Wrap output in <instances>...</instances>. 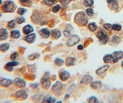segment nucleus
Segmentation results:
<instances>
[{"instance_id": "nucleus-44", "label": "nucleus", "mask_w": 123, "mask_h": 103, "mask_svg": "<svg viewBox=\"0 0 123 103\" xmlns=\"http://www.w3.org/2000/svg\"><path fill=\"white\" fill-rule=\"evenodd\" d=\"M27 79L29 80H34V79L35 78V75H31V74H27V75H25V77Z\"/></svg>"}, {"instance_id": "nucleus-18", "label": "nucleus", "mask_w": 123, "mask_h": 103, "mask_svg": "<svg viewBox=\"0 0 123 103\" xmlns=\"http://www.w3.org/2000/svg\"><path fill=\"white\" fill-rule=\"evenodd\" d=\"M10 37L12 39H15V40H17L19 39L21 37V32L18 30H12L10 32Z\"/></svg>"}, {"instance_id": "nucleus-6", "label": "nucleus", "mask_w": 123, "mask_h": 103, "mask_svg": "<svg viewBox=\"0 0 123 103\" xmlns=\"http://www.w3.org/2000/svg\"><path fill=\"white\" fill-rule=\"evenodd\" d=\"M19 64V62L17 61H11L7 63L4 65V69L6 70L8 72H12L14 70V67L17 66Z\"/></svg>"}, {"instance_id": "nucleus-34", "label": "nucleus", "mask_w": 123, "mask_h": 103, "mask_svg": "<svg viewBox=\"0 0 123 103\" xmlns=\"http://www.w3.org/2000/svg\"><path fill=\"white\" fill-rule=\"evenodd\" d=\"M27 11V9L24 8V7H19L17 10V14L20 16H23L26 13V12Z\"/></svg>"}, {"instance_id": "nucleus-53", "label": "nucleus", "mask_w": 123, "mask_h": 103, "mask_svg": "<svg viewBox=\"0 0 123 103\" xmlns=\"http://www.w3.org/2000/svg\"><path fill=\"white\" fill-rule=\"evenodd\" d=\"M2 16V11H0V17Z\"/></svg>"}, {"instance_id": "nucleus-24", "label": "nucleus", "mask_w": 123, "mask_h": 103, "mask_svg": "<svg viewBox=\"0 0 123 103\" xmlns=\"http://www.w3.org/2000/svg\"><path fill=\"white\" fill-rule=\"evenodd\" d=\"M55 101H56V98L52 97L51 96H49V95L45 96L42 100V103H55Z\"/></svg>"}, {"instance_id": "nucleus-14", "label": "nucleus", "mask_w": 123, "mask_h": 103, "mask_svg": "<svg viewBox=\"0 0 123 103\" xmlns=\"http://www.w3.org/2000/svg\"><path fill=\"white\" fill-rule=\"evenodd\" d=\"M36 39H37V35L34 33L27 35L24 38V40H25L28 43H33L35 42Z\"/></svg>"}, {"instance_id": "nucleus-40", "label": "nucleus", "mask_w": 123, "mask_h": 103, "mask_svg": "<svg viewBox=\"0 0 123 103\" xmlns=\"http://www.w3.org/2000/svg\"><path fill=\"white\" fill-rule=\"evenodd\" d=\"M19 2L24 6H28L31 3V0H19Z\"/></svg>"}, {"instance_id": "nucleus-25", "label": "nucleus", "mask_w": 123, "mask_h": 103, "mask_svg": "<svg viewBox=\"0 0 123 103\" xmlns=\"http://www.w3.org/2000/svg\"><path fill=\"white\" fill-rule=\"evenodd\" d=\"M51 35L55 39H59L62 36V33L59 29H54L51 32Z\"/></svg>"}, {"instance_id": "nucleus-52", "label": "nucleus", "mask_w": 123, "mask_h": 103, "mask_svg": "<svg viewBox=\"0 0 123 103\" xmlns=\"http://www.w3.org/2000/svg\"><path fill=\"white\" fill-rule=\"evenodd\" d=\"M3 4V0H0V5H1Z\"/></svg>"}, {"instance_id": "nucleus-7", "label": "nucleus", "mask_w": 123, "mask_h": 103, "mask_svg": "<svg viewBox=\"0 0 123 103\" xmlns=\"http://www.w3.org/2000/svg\"><path fill=\"white\" fill-rule=\"evenodd\" d=\"M14 85L18 88H24L27 85V82L22 78L17 77L14 80Z\"/></svg>"}, {"instance_id": "nucleus-51", "label": "nucleus", "mask_w": 123, "mask_h": 103, "mask_svg": "<svg viewBox=\"0 0 123 103\" xmlns=\"http://www.w3.org/2000/svg\"><path fill=\"white\" fill-rule=\"evenodd\" d=\"M70 96V95H69V94H67V95H65V99H67V98H68Z\"/></svg>"}, {"instance_id": "nucleus-38", "label": "nucleus", "mask_w": 123, "mask_h": 103, "mask_svg": "<svg viewBox=\"0 0 123 103\" xmlns=\"http://www.w3.org/2000/svg\"><path fill=\"white\" fill-rule=\"evenodd\" d=\"M16 22L18 24H22L23 23H24L25 22V17H17V19H16Z\"/></svg>"}, {"instance_id": "nucleus-45", "label": "nucleus", "mask_w": 123, "mask_h": 103, "mask_svg": "<svg viewBox=\"0 0 123 103\" xmlns=\"http://www.w3.org/2000/svg\"><path fill=\"white\" fill-rule=\"evenodd\" d=\"M91 41H93V40H92V38H87V39L85 41V42H84V46L85 47H87V46L89 45L90 44V43H91Z\"/></svg>"}, {"instance_id": "nucleus-36", "label": "nucleus", "mask_w": 123, "mask_h": 103, "mask_svg": "<svg viewBox=\"0 0 123 103\" xmlns=\"http://www.w3.org/2000/svg\"><path fill=\"white\" fill-rule=\"evenodd\" d=\"M122 28V26L119 24H114L112 25V29L115 31H120L121 30Z\"/></svg>"}, {"instance_id": "nucleus-16", "label": "nucleus", "mask_w": 123, "mask_h": 103, "mask_svg": "<svg viewBox=\"0 0 123 103\" xmlns=\"http://www.w3.org/2000/svg\"><path fill=\"white\" fill-rule=\"evenodd\" d=\"M59 77H60V80L63 82H65L67 80H68L70 77H71V74H70V72H68V71H63L60 73V75H59Z\"/></svg>"}, {"instance_id": "nucleus-15", "label": "nucleus", "mask_w": 123, "mask_h": 103, "mask_svg": "<svg viewBox=\"0 0 123 103\" xmlns=\"http://www.w3.org/2000/svg\"><path fill=\"white\" fill-rule=\"evenodd\" d=\"M39 34L42 38L47 39V38H49V37H50L51 33H50V32L48 30V28H41V29L39 30Z\"/></svg>"}, {"instance_id": "nucleus-50", "label": "nucleus", "mask_w": 123, "mask_h": 103, "mask_svg": "<svg viewBox=\"0 0 123 103\" xmlns=\"http://www.w3.org/2000/svg\"><path fill=\"white\" fill-rule=\"evenodd\" d=\"M84 46L83 45H78V50H83V49H84Z\"/></svg>"}, {"instance_id": "nucleus-39", "label": "nucleus", "mask_w": 123, "mask_h": 103, "mask_svg": "<svg viewBox=\"0 0 123 103\" xmlns=\"http://www.w3.org/2000/svg\"><path fill=\"white\" fill-rule=\"evenodd\" d=\"M111 41L112 42L115 43H119L121 41V38L117 35H114L113 37H112Z\"/></svg>"}, {"instance_id": "nucleus-2", "label": "nucleus", "mask_w": 123, "mask_h": 103, "mask_svg": "<svg viewBox=\"0 0 123 103\" xmlns=\"http://www.w3.org/2000/svg\"><path fill=\"white\" fill-rule=\"evenodd\" d=\"M16 7L17 6L14 1L8 0V1H6L3 3L1 6V11L3 13H12L15 11Z\"/></svg>"}, {"instance_id": "nucleus-10", "label": "nucleus", "mask_w": 123, "mask_h": 103, "mask_svg": "<svg viewBox=\"0 0 123 103\" xmlns=\"http://www.w3.org/2000/svg\"><path fill=\"white\" fill-rule=\"evenodd\" d=\"M28 96V93L25 90H19L15 93V97L18 98V99H22V100L27 98Z\"/></svg>"}, {"instance_id": "nucleus-11", "label": "nucleus", "mask_w": 123, "mask_h": 103, "mask_svg": "<svg viewBox=\"0 0 123 103\" xmlns=\"http://www.w3.org/2000/svg\"><path fill=\"white\" fill-rule=\"evenodd\" d=\"M112 54L113 56V63H116L119 59L123 58V51H115Z\"/></svg>"}, {"instance_id": "nucleus-42", "label": "nucleus", "mask_w": 123, "mask_h": 103, "mask_svg": "<svg viewBox=\"0 0 123 103\" xmlns=\"http://www.w3.org/2000/svg\"><path fill=\"white\" fill-rule=\"evenodd\" d=\"M89 103H98V99L95 96H92L89 99Z\"/></svg>"}, {"instance_id": "nucleus-3", "label": "nucleus", "mask_w": 123, "mask_h": 103, "mask_svg": "<svg viewBox=\"0 0 123 103\" xmlns=\"http://www.w3.org/2000/svg\"><path fill=\"white\" fill-rule=\"evenodd\" d=\"M96 37H97L100 42L102 45H106L110 41V37L103 30H101L96 34Z\"/></svg>"}, {"instance_id": "nucleus-47", "label": "nucleus", "mask_w": 123, "mask_h": 103, "mask_svg": "<svg viewBox=\"0 0 123 103\" xmlns=\"http://www.w3.org/2000/svg\"><path fill=\"white\" fill-rule=\"evenodd\" d=\"M60 1L63 6H65L70 3V0H60Z\"/></svg>"}, {"instance_id": "nucleus-27", "label": "nucleus", "mask_w": 123, "mask_h": 103, "mask_svg": "<svg viewBox=\"0 0 123 103\" xmlns=\"http://www.w3.org/2000/svg\"><path fill=\"white\" fill-rule=\"evenodd\" d=\"M104 62L108 64V63H111L113 62V56L112 54H106L103 58Z\"/></svg>"}, {"instance_id": "nucleus-43", "label": "nucleus", "mask_w": 123, "mask_h": 103, "mask_svg": "<svg viewBox=\"0 0 123 103\" xmlns=\"http://www.w3.org/2000/svg\"><path fill=\"white\" fill-rule=\"evenodd\" d=\"M104 27L106 30L109 32H111L112 30V25L110 24H105L104 25Z\"/></svg>"}, {"instance_id": "nucleus-54", "label": "nucleus", "mask_w": 123, "mask_h": 103, "mask_svg": "<svg viewBox=\"0 0 123 103\" xmlns=\"http://www.w3.org/2000/svg\"><path fill=\"white\" fill-rule=\"evenodd\" d=\"M121 65L123 67V62H121Z\"/></svg>"}, {"instance_id": "nucleus-8", "label": "nucleus", "mask_w": 123, "mask_h": 103, "mask_svg": "<svg viewBox=\"0 0 123 103\" xmlns=\"http://www.w3.org/2000/svg\"><path fill=\"white\" fill-rule=\"evenodd\" d=\"M14 83V80L10 78H3L0 80V86L3 88H7L12 85Z\"/></svg>"}, {"instance_id": "nucleus-31", "label": "nucleus", "mask_w": 123, "mask_h": 103, "mask_svg": "<svg viewBox=\"0 0 123 103\" xmlns=\"http://www.w3.org/2000/svg\"><path fill=\"white\" fill-rule=\"evenodd\" d=\"M40 56V54L39 53H33L31 54V55H30L28 57V59L29 61H33V60L36 59H38L39 58V57Z\"/></svg>"}, {"instance_id": "nucleus-29", "label": "nucleus", "mask_w": 123, "mask_h": 103, "mask_svg": "<svg viewBox=\"0 0 123 103\" xmlns=\"http://www.w3.org/2000/svg\"><path fill=\"white\" fill-rule=\"evenodd\" d=\"M16 20L15 19H13V20H10L8 22L7 25V27L9 29H13V28H15V26H16Z\"/></svg>"}, {"instance_id": "nucleus-55", "label": "nucleus", "mask_w": 123, "mask_h": 103, "mask_svg": "<svg viewBox=\"0 0 123 103\" xmlns=\"http://www.w3.org/2000/svg\"><path fill=\"white\" fill-rule=\"evenodd\" d=\"M57 103H62V101H59L57 102Z\"/></svg>"}, {"instance_id": "nucleus-48", "label": "nucleus", "mask_w": 123, "mask_h": 103, "mask_svg": "<svg viewBox=\"0 0 123 103\" xmlns=\"http://www.w3.org/2000/svg\"><path fill=\"white\" fill-rule=\"evenodd\" d=\"M33 65H28V70H29V71L34 72L35 71V70L37 69V68H36V67H33Z\"/></svg>"}, {"instance_id": "nucleus-46", "label": "nucleus", "mask_w": 123, "mask_h": 103, "mask_svg": "<svg viewBox=\"0 0 123 103\" xmlns=\"http://www.w3.org/2000/svg\"><path fill=\"white\" fill-rule=\"evenodd\" d=\"M63 35L65 37H69L71 35V31L68 30H65L63 31Z\"/></svg>"}, {"instance_id": "nucleus-19", "label": "nucleus", "mask_w": 123, "mask_h": 103, "mask_svg": "<svg viewBox=\"0 0 123 103\" xmlns=\"http://www.w3.org/2000/svg\"><path fill=\"white\" fill-rule=\"evenodd\" d=\"M34 28L32 26H31L30 24H28L27 26H24L23 27L22 32L25 35H28L30 33H31L32 32H33Z\"/></svg>"}, {"instance_id": "nucleus-23", "label": "nucleus", "mask_w": 123, "mask_h": 103, "mask_svg": "<svg viewBox=\"0 0 123 103\" xmlns=\"http://www.w3.org/2000/svg\"><path fill=\"white\" fill-rule=\"evenodd\" d=\"M76 62V59L75 58H72V57H69L67 59L65 62L66 66H71V65H75Z\"/></svg>"}, {"instance_id": "nucleus-12", "label": "nucleus", "mask_w": 123, "mask_h": 103, "mask_svg": "<svg viewBox=\"0 0 123 103\" xmlns=\"http://www.w3.org/2000/svg\"><path fill=\"white\" fill-rule=\"evenodd\" d=\"M43 16L41 14L38 13H35L33 14L32 17H31V20H32L33 22L35 24H38L40 22H41L43 20Z\"/></svg>"}, {"instance_id": "nucleus-37", "label": "nucleus", "mask_w": 123, "mask_h": 103, "mask_svg": "<svg viewBox=\"0 0 123 103\" xmlns=\"http://www.w3.org/2000/svg\"><path fill=\"white\" fill-rule=\"evenodd\" d=\"M86 13L88 16L89 17H92V16H94V9H92V8H88L87 9L86 11Z\"/></svg>"}, {"instance_id": "nucleus-49", "label": "nucleus", "mask_w": 123, "mask_h": 103, "mask_svg": "<svg viewBox=\"0 0 123 103\" xmlns=\"http://www.w3.org/2000/svg\"><path fill=\"white\" fill-rule=\"evenodd\" d=\"M30 87L31 88H37L38 86H39V83H31V84L30 85Z\"/></svg>"}, {"instance_id": "nucleus-22", "label": "nucleus", "mask_w": 123, "mask_h": 103, "mask_svg": "<svg viewBox=\"0 0 123 103\" xmlns=\"http://www.w3.org/2000/svg\"><path fill=\"white\" fill-rule=\"evenodd\" d=\"M11 45L9 43H3L0 44V51L2 52H6L10 49Z\"/></svg>"}, {"instance_id": "nucleus-17", "label": "nucleus", "mask_w": 123, "mask_h": 103, "mask_svg": "<svg viewBox=\"0 0 123 103\" xmlns=\"http://www.w3.org/2000/svg\"><path fill=\"white\" fill-rule=\"evenodd\" d=\"M92 80H93V77L91 75H85L82 77V78L81 79V81H80V83H82V84L87 85L89 83H91L92 82Z\"/></svg>"}, {"instance_id": "nucleus-35", "label": "nucleus", "mask_w": 123, "mask_h": 103, "mask_svg": "<svg viewBox=\"0 0 123 103\" xmlns=\"http://www.w3.org/2000/svg\"><path fill=\"white\" fill-rule=\"evenodd\" d=\"M57 0H43V2L45 4L48 6H52V4H55Z\"/></svg>"}, {"instance_id": "nucleus-33", "label": "nucleus", "mask_w": 123, "mask_h": 103, "mask_svg": "<svg viewBox=\"0 0 123 103\" xmlns=\"http://www.w3.org/2000/svg\"><path fill=\"white\" fill-rule=\"evenodd\" d=\"M54 62L56 65H58V66H62L63 64V63H64V61L62 59H61V58H57L55 59Z\"/></svg>"}, {"instance_id": "nucleus-30", "label": "nucleus", "mask_w": 123, "mask_h": 103, "mask_svg": "<svg viewBox=\"0 0 123 103\" xmlns=\"http://www.w3.org/2000/svg\"><path fill=\"white\" fill-rule=\"evenodd\" d=\"M94 3V0H83V4L85 7H92Z\"/></svg>"}, {"instance_id": "nucleus-4", "label": "nucleus", "mask_w": 123, "mask_h": 103, "mask_svg": "<svg viewBox=\"0 0 123 103\" xmlns=\"http://www.w3.org/2000/svg\"><path fill=\"white\" fill-rule=\"evenodd\" d=\"M50 77L49 75V72H47L41 78V86H42L43 88L47 90L50 87V85H51V82L49 80V78Z\"/></svg>"}, {"instance_id": "nucleus-5", "label": "nucleus", "mask_w": 123, "mask_h": 103, "mask_svg": "<svg viewBox=\"0 0 123 103\" xmlns=\"http://www.w3.org/2000/svg\"><path fill=\"white\" fill-rule=\"evenodd\" d=\"M80 37L77 35H72L69 37V38L68 39L67 45L68 46H73L75 45L77 43H78L80 41Z\"/></svg>"}, {"instance_id": "nucleus-26", "label": "nucleus", "mask_w": 123, "mask_h": 103, "mask_svg": "<svg viewBox=\"0 0 123 103\" xmlns=\"http://www.w3.org/2000/svg\"><path fill=\"white\" fill-rule=\"evenodd\" d=\"M102 86V82L101 81H94L91 83V86L92 88L94 90H98Z\"/></svg>"}, {"instance_id": "nucleus-20", "label": "nucleus", "mask_w": 123, "mask_h": 103, "mask_svg": "<svg viewBox=\"0 0 123 103\" xmlns=\"http://www.w3.org/2000/svg\"><path fill=\"white\" fill-rule=\"evenodd\" d=\"M108 4H110V7L113 10H117L118 9V4L117 0H106Z\"/></svg>"}, {"instance_id": "nucleus-21", "label": "nucleus", "mask_w": 123, "mask_h": 103, "mask_svg": "<svg viewBox=\"0 0 123 103\" xmlns=\"http://www.w3.org/2000/svg\"><path fill=\"white\" fill-rule=\"evenodd\" d=\"M109 67L110 65H108V64H106V65H104V66L98 68L97 70H96V73L98 75H102L103 73H105V72L109 69Z\"/></svg>"}, {"instance_id": "nucleus-9", "label": "nucleus", "mask_w": 123, "mask_h": 103, "mask_svg": "<svg viewBox=\"0 0 123 103\" xmlns=\"http://www.w3.org/2000/svg\"><path fill=\"white\" fill-rule=\"evenodd\" d=\"M63 83H62L61 82H60V81H57L56 83H55L52 87V90L55 94L57 95L58 92L61 91L63 89Z\"/></svg>"}, {"instance_id": "nucleus-28", "label": "nucleus", "mask_w": 123, "mask_h": 103, "mask_svg": "<svg viewBox=\"0 0 123 103\" xmlns=\"http://www.w3.org/2000/svg\"><path fill=\"white\" fill-rule=\"evenodd\" d=\"M88 28L89 30L92 32H95L97 29V24L95 22L90 23L88 26Z\"/></svg>"}, {"instance_id": "nucleus-41", "label": "nucleus", "mask_w": 123, "mask_h": 103, "mask_svg": "<svg viewBox=\"0 0 123 103\" xmlns=\"http://www.w3.org/2000/svg\"><path fill=\"white\" fill-rule=\"evenodd\" d=\"M60 9H61V6L60 4H56L55 6L52 7V12L54 13H57L60 11Z\"/></svg>"}, {"instance_id": "nucleus-13", "label": "nucleus", "mask_w": 123, "mask_h": 103, "mask_svg": "<svg viewBox=\"0 0 123 103\" xmlns=\"http://www.w3.org/2000/svg\"><path fill=\"white\" fill-rule=\"evenodd\" d=\"M9 32L6 28H0V41L6 40L9 37Z\"/></svg>"}, {"instance_id": "nucleus-1", "label": "nucleus", "mask_w": 123, "mask_h": 103, "mask_svg": "<svg viewBox=\"0 0 123 103\" xmlns=\"http://www.w3.org/2000/svg\"><path fill=\"white\" fill-rule=\"evenodd\" d=\"M74 22L80 27H84L88 23V18L83 11L79 12L74 16Z\"/></svg>"}, {"instance_id": "nucleus-32", "label": "nucleus", "mask_w": 123, "mask_h": 103, "mask_svg": "<svg viewBox=\"0 0 123 103\" xmlns=\"http://www.w3.org/2000/svg\"><path fill=\"white\" fill-rule=\"evenodd\" d=\"M18 56H19V54H18V52L17 51H14L11 54L10 59H11V61H15L18 58Z\"/></svg>"}]
</instances>
